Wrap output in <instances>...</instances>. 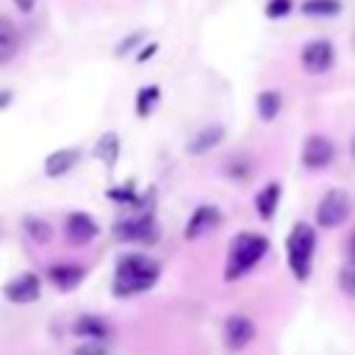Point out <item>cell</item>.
<instances>
[{"instance_id": "f1b7e54d", "label": "cell", "mask_w": 355, "mask_h": 355, "mask_svg": "<svg viewBox=\"0 0 355 355\" xmlns=\"http://www.w3.org/2000/svg\"><path fill=\"white\" fill-rule=\"evenodd\" d=\"M11 100H14V92L3 89V92H0V111H3V108H8V105H11Z\"/></svg>"}, {"instance_id": "e0dca14e", "label": "cell", "mask_w": 355, "mask_h": 355, "mask_svg": "<svg viewBox=\"0 0 355 355\" xmlns=\"http://www.w3.org/2000/svg\"><path fill=\"white\" fill-rule=\"evenodd\" d=\"M280 183H266L258 194H255V211H258V216L261 219H272L275 216V211H277V205H280Z\"/></svg>"}, {"instance_id": "4fadbf2b", "label": "cell", "mask_w": 355, "mask_h": 355, "mask_svg": "<svg viewBox=\"0 0 355 355\" xmlns=\"http://www.w3.org/2000/svg\"><path fill=\"white\" fill-rule=\"evenodd\" d=\"M47 277H50V283H55L61 291H72V288L86 277V269H83L80 263H55V266H50Z\"/></svg>"}, {"instance_id": "4dcf8cb0", "label": "cell", "mask_w": 355, "mask_h": 355, "mask_svg": "<svg viewBox=\"0 0 355 355\" xmlns=\"http://www.w3.org/2000/svg\"><path fill=\"white\" fill-rule=\"evenodd\" d=\"M347 258H352V261H355V233L349 236V244H347Z\"/></svg>"}, {"instance_id": "d6986e66", "label": "cell", "mask_w": 355, "mask_h": 355, "mask_svg": "<svg viewBox=\"0 0 355 355\" xmlns=\"http://www.w3.org/2000/svg\"><path fill=\"white\" fill-rule=\"evenodd\" d=\"M116 155H119V136L114 130L103 133L94 144V158H100L105 166H114L116 164Z\"/></svg>"}, {"instance_id": "6da1fadb", "label": "cell", "mask_w": 355, "mask_h": 355, "mask_svg": "<svg viewBox=\"0 0 355 355\" xmlns=\"http://www.w3.org/2000/svg\"><path fill=\"white\" fill-rule=\"evenodd\" d=\"M161 269L153 258L141 255V252H125L119 261H116V269H114V280H111V288L116 297H133V294H144L155 286Z\"/></svg>"}, {"instance_id": "d4e9b609", "label": "cell", "mask_w": 355, "mask_h": 355, "mask_svg": "<svg viewBox=\"0 0 355 355\" xmlns=\"http://www.w3.org/2000/svg\"><path fill=\"white\" fill-rule=\"evenodd\" d=\"M291 14V0H269L266 3V17L269 19H283Z\"/></svg>"}, {"instance_id": "44dd1931", "label": "cell", "mask_w": 355, "mask_h": 355, "mask_svg": "<svg viewBox=\"0 0 355 355\" xmlns=\"http://www.w3.org/2000/svg\"><path fill=\"white\" fill-rule=\"evenodd\" d=\"M22 227H25V233H28L36 244H47V241L53 239V227H50V222L39 219V216H25V219H22Z\"/></svg>"}, {"instance_id": "3957f363", "label": "cell", "mask_w": 355, "mask_h": 355, "mask_svg": "<svg viewBox=\"0 0 355 355\" xmlns=\"http://www.w3.org/2000/svg\"><path fill=\"white\" fill-rule=\"evenodd\" d=\"M313 252H316V230L308 222H297L286 239V258L291 275L302 283L311 277L313 269Z\"/></svg>"}, {"instance_id": "8992f818", "label": "cell", "mask_w": 355, "mask_h": 355, "mask_svg": "<svg viewBox=\"0 0 355 355\" xmlns=\"http://www.w3.org/2000/svg\"><path fill=\"white\" fill-rule=\"evenodd\" d=\"M114 236L119 241H128V244H153L158 239V227H155L153 216L144 214V216H133V219L116 222Z\"/></svg>"}, {"instance_id": "cb8c5ba5", "label": "cell", "mask_w": 355, "mask_h": 355, "mask_svg": "<svg viewBox=\"0 0 355 355\" xmlns=\"http://www.w3.org/2000/svg\"><path fill=\"white\" fill-rule=\"evenodd\" d=\"M105 194H108V200H116V202H122V205H133V202H139L133 183H125V186H119V189H108Z\"/></svg>"}, {"instance_id": "7c38bea8", "label": "cell", "mask_w": 355, "mask_h": 355, "mask_svg": "<svg viewBox=\"0 0 355 355\" xmlns=\"http://www.w3.org/2000/svg\"><path fill=\"white\" fill-rule=\"evenodd\" d=\"M19 53V28L11 17L0 14V67Z\"/></svg>"}, {"instance_id": "484cf974", "label": "cell", "mask_w": 355, "mask_h": 355, "mask_svg": "<svg viewBox=\"0 0 355 355\" xmlns=\"http://www.w3.org/2000/svg\"><path fill=\"white\" fill-rule=\"evenodd\" d=\"M75 355H111L100 341H89V344H80L78 349H75Z\"/></svg>"}, {"instance_id": "f546056e", "label": "cell", "mask_w": 355, "mask_h": 355, "mask_svg": "<svg viewBox=\"0 0 355 355\" xmlns=\"http://www.w3.org/2000/svg\"><path fill=\"white\" fill-rule=\"evenodd\" d=\"M155 50H158V44H147V47H144V50H141V53H139L136 58H139V61H147V58H150V55H153Z\"/></svg>"}, {"instance_id": "8fae6325", "label": "cell", "mask_w": 355, "mask_h": 355, "mask_svg": "<svg viewBox=\"0 0 355 355\" xmlns=\"http://www.w3.org/2000/svg\"><path fill=\"white\" fill-rule=\"evenodd\" d=\"M219 222H222V211L216 205H200L186 222V239H200V236L211 233Z\"/></svg>"}, {"instance_id": "277c9868", "label": "cell", "mask_w": 355, "mask_h": 355, "mask_svg": "<svg viewBox=\"0 0 355 355\" xmlns=\"http://www.w3.org/2000/svg\"><path fill=\"white\" fill-rule=\"evenodd\" d=\"M352 211V200L344 189H327L316 205V225L319 227H338Z\"/></svg>"}, {"instance_id": "5bb4252c", "label": "cell", "mask_w": 355, "mask_h": 355, "mask_svg": "<svg viewBox=\"0 0 355 355\" xmlns=\"http://www.w3.org/2000/svg\"><path fill=\"white\" fill-rule=\"evenodd\" d=\"M78 158H80V153H78L75 147L55 150V153H50V155L44 158V175H47V178H61V175H67V172L78 164Z\"/></svg>"}, {"instance_id": "ac0fdd59", "label": "cell", "mask_w": 355, "mask_h": 355, "mask_svg": "<svg viewBox=\"0 0 355 355\" xmlns=\"http://www.w3.org/2000/svg\"><path fill=\"white\" fill-rule=\"evenodd\" d=\"M280 108H283V97H280V92H275V89H263V92L255 97V111H258V116H261L263 122L277 119Z\"/></svg>"}, {"instance_id": "2e32d148", "label": "cell", "mask_w": 355, "mask_h": 355, "mask_svg": "<svg viewBox=\"0 0 355 355\" xmlns=\"http://www.w3.org/2000/svg\"><path fill=\"white\" fill-rule=\"evenodd\" d=\"M222 139H225V128H222V125H208V128H202V130L189 141L186 150H189L191 155H202V153L214 150Z\"/></svg>"}, {"instance_id": "83f0119b", "label": "cell", "mask_w": 355, "mask_h": 355, "mask_svg": "<svg viewBox=\"0 0 355 355\" xmlns=\"http://www.w3.org/2000/svg\"><path fill=\"white\" fill-rule=\"evenodd\" d=\"M14 6H17L22 14H31V11H33V6H36V0H14Z\"/></svg>"}, {"instance_id": "ffe728a7", "label": "cell", "mask_w": 355, "mask_h": 355, "mask_svg": "<svg viewBox=\"0 0 355 355\" xmlns=\"http://www.w3.org/2000/svg\"><path fill=\"white\" fill-rule=\"evenodd\" d=\"M300 11L305 17H313V19H330V17H338L341 11V0H302Z\"/></svg>"}, {"instance_id": "4316f807", "label": "cell", "mask_w": 355, "mask_h": 355, "mask_svg": "<svg viewBox=\"0 0 355 355\" xmlns=\"http://www.w3.org/2000/svg\"><path fill=\"white\" fill-rule=\"evenodd\" d=\"M136 42H141V33H130V36H128V39H125V42L116 47V55H125V53H128V50H130Z\"/></svg>"}, {"instance_id": "ba28073f", "label": "cell", "mask_w": 355, "mask_h": 355, "mask_svg": "<svg viewBox=\"0 0 355 355\" xmlns=\"http://www.w3.org/2000/svg\"><path fill=\"white\" fill-rule=\"evenodd\" d=\"M3 294H6V300L14 302V305L36 302L39 294H42V280H39L33 272H22V275L11 277V280L3 286Z\"/></svg>"}, {"instance_id": "52a82bcc", "label": "cell", "mask_w": 355, "mask_h": 355, "mask_svg": "<svg viewBox=\"0 0 355 355\" xmlns=\"http://www.w3.org/2000/svg\"><path fill=\"white\" fill-rule=\"evenodd\" d=\"M302 166L305 169H324V166H330L333 164V158H336V147H333V141L327 139V136H322V133H311L308 139H305V144H302Z\"/></svg>"}, {"instance_id": "7402d4cb", "label": "cell", "mask_w": 355, "mask_h": 355, "mask_svg": "<svg viewBox=\"0 0 355 355\" xmlns=\"http://www.w3.org/2000/svg\"><path fill=\"white\" fill-rule=\"evenodd\" d=\"M158 97H161V89H158V86H144V89H139V94H136V114H139V116H150L153 108L158 105Z\"/></svg>"}, {"instance_id": "603a6c76", "label": "cell", "mask_w": 355, "mask_h": 355, "mask_svg": "<svg viewBox=\"0 0 355 355\" xmlns=\"http://www.w3.org/2000/svg\"><path fill=\"white\" fill-rule=\"evenodd\" d=\"M338 288H341L347 297L355 300V261H352V258H347V263L338 269Z\"/></svg>"}, {"instance_id": "1f68e13d", "label": "cell", "mask_w": 355, "mask_h": 355, "mask_svg": "<svg viewBox=\"0 0 355 355\" xmlns=\"http://www.w3.org/2000/svg\"><path fill=\"white\" fill-rule=\"evenodd\" d=\"M352 50H355V33H352Z\"/></svg>"}, {"instance_id": "d6a6232c", "label": "cell", "mask_w": 355, "mask_h": 355, "mask_svg": "<svg viewBox=\"0 0 355 355\" xmlns=\"http://www.w3.org/2000/svg\"><path fill=\"white\" fill-rule=\"evenodd\" d=\"M352 153H355V144H352Z\"/></svg>"}, {"instance_id": "9c48e42d", "label": "cell", "mask_w": 355, "mask_h": 355, "mask_svg": "<svg viewBox=\"0 0 355 355\" xmlns=\"http://www.w3.org/2000/svg\"><path fill=\"white\" fill-rule=\"evenodd\" d=\"M64 230H67V239H69L72 244H89L92 239H97L100 225L94 222L92 214H86V211H72V214L67 216V222H64Z\"/></svg>"}, {"instance_id": "30bf717a", "label": "cell", "mask_w": 355, "mask_h": 355, "mask_svg": "<svg viewBox=\"0 0 355 355\" xmlns=\"http://www.w3.org/2000/svg\"><path fill=\"white\" fill-rule=\"evenodd\" d=\"M252 338H255V324H252L250 316H244V313L227 316V322H225V344L230 349H244Z\"/></svg>"}, {"instance_id": "7a4b0ae2", "label": "cell", "mask_w": 355, "mask_h": 355, "mask_svg": "<svg viewBox=\"0 0 355 355\" xmlns=\"http://www.w3.org/2000/svg\"><path fill=\"white\" fill-rule=\"evenodd\" d=\"M269 252V239L263 233H252L244 230L230 241L227 250V263H225V280H239L244 277L250 269H255L261 263V258Z\"/></svg>"}, {"instance_id": "9a60e30c", "label": "cell", "mask_w": 355, "mask_h": 355, "mask_svg": "<svg viewBox=\"0 0 355 355\" xmlns=\"http://www.w3.org/2000/svg\"><path fill=\"white\" fill-rule=\"evenodd\" d=\"M72 333L80 336V338H89V341H105V338L111 336V324H108L105 319L94 316V313H86V316H80V319L75 322Z\"/></svg>"}, {"instance_id": "5b68a950", "label": "cell", "mask_w": 355, "mask_h": 355, "mask_svg": "<svg viewBox=\"0 0 355 355\" xmlns=\"http://www.w3.org/2000/svg\"><path fill=\"white\" fill-rule=\"evenodd\" d=\"M300 64L311 75H324L336 64V47L330 39H311L300 50Z\"/></svg>"}]
</instances>
